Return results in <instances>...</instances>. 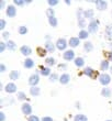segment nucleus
Listing matches in <instances>:
<instances>
[{
  "label": "nucleus",
  "mask_w": 112,
  "mask_h": 121,
  "mask_svg": "<svg viewBox=\"0 0 112 121\" xmlns=\"http://www.w3.org/2000/svg\"><path fill=\"white\" fill-rule=\"evenodd\" d=\"M32 111V108H31V106L29 104H23L22 105V112L24 115H30Z\"/></svg>",
  "instance_id": "obj_7"
},
{
  "label": "nucleus",
  "mask_w": 112,
  "mask_h": 121,
  "mask_svg": "<svg viewBox=\"0 0 112 121\" xmlns=\"http://www.w3.org/2000/svg\"><path fill=\"white\" fill-rule=\"evenodd\" d=\"M38 80H40L38 75L34 74V75H32V76L29 78V84L30 85H32V87H34V86H36V84L38 83Z\"/></svg>",
  "instance_id": "obj_4"
},
{
  "label": "nucleus",
  "mask_w": 112,
  "mask_h": 121,
  "mask_svg": "<svg viewBox=\"0 0 112 121\" xmlns=\"http://www.w3.org/2000/svg\"><path fill=\"white\" fill-rule=\"evenodd\" d=\"M19 76H20V73L18 72V70H12V72L10 73V78L13 79V80H17L18 78H19Z\"/></svg>",
  "instance_id": "obj_16"
},
{
  "label": "nucleus",
  "mask_w": 112,
  "mask_h": 121,
  "mask_svg": "<svg viewBox=\"0 0 112 121\" xmlns=\"http://www.w3.org/2000/svg\"><path fill=\"white\" fill-rule=\"evenodd\" d=\"M109 56H110V60H112V52H111V53H109Z\"/></svg>",
  "instance_id": "obj_46"
},
{
  "label": "nucleus",
  "mask_w": 112,
  "mask_h": 121,
  "mask_svg": "<svg viewBox=\"0 0 112 121\" xmlns=\"http://www.w3.org/2000/svg\"><path fill=\"white\" fill-rule=\"evenodd\" d=\"M48 22H50V24H51L52 26H57V20H56V18H55V17L48 18Z\"/></svg>",
  "instance_id": "obj_22"
},
{
  "label": "nucleus",
  "mask_w": 112,
  "mask_h": 121,
  "mask_svg": "<svg viewBox=\"0 0 112 121\" xmlns=\"http://www.w3.org/2000/svg\"><path fill=\"white\" fill-rule=\"evenodd\" d=\"M108 67H109V62H108V60H103L102 63H101V69L107 70L108 69Z\"/></svg>",
  "instance_id": "obj_25"
},
{
  "label": "nucleus",
  "mask_w": 112,
  "mask_h": 121,
  "mask_svg": "<svg viewBox=\"0 0 112 121\" xmlns=\"http://www.w3.org/2000/svg\"><path fill=\"white\" fill-rule=\"evenodd\" d=\"M4 6V1H0V9H2Z\"/></svg>",
  "instance_id": "obj_45"
},
{
  "label": "nucleus",
  "mask_w": 112,
  "mask_h": 121,
  "mask_svg": "<svg viewBox=\"0 0 112 121\" xmlns=\"http://www.w3.org/2000/svg\"><path fill=\"white\" fill-rule=\"evenodd\" d=\"M14 3H16L17 6H23L24 4V2L21 1V0H14Z\"/></svg>",
  "instance_id": "obj_38"
},
{
  "label": "nucleus",
  "mask_w": 112,
  "mask_h": 121,
  "mask_svg": "<svg viewBox=\"0 0 112 121\" xmlns=\"http://www.w3.org/2000/svg\"><path fill=\"white\" fill-rule=\"evenodd\" d=\"M101 94H102V96H104V97H110V95H111V90H110L109 88H103L102 91H101Z\"/></svg>",
  "instance_id": "obj_23"
},
{
  "label": "nucleus",
  "mask_w": 112,
  "mask_h": 121,
  "mask_svg": "<svg viewBox=\"0 0 112 121\" xmlns=\"http://www.w3.org/2000/svg\"><path fill=\"white\" fill-rule=\"evenodd\" d=\"M57 79V75L56 74H53V75H51V82H55V80Z\"/></svg>",
  "instance_id": "obj_39"
},
{
  "label": "nucleus",
  "mask_w": 112,
  "mask_h": 121,
  "mask_svg": "<svg viewBox=\"0 0 112 121\" xmlns=\"http://www.w3.org/2000/svg\"><path fill=\"white\" fill-rule=\"evenodd\" d=\"M99 80H100V83L102 84V85H108V84L110 83V76L108 75V74H102V75H100V77H99Z\"/></svg>",
  "instance_id": "obj_3"
},
{
  "label": "nucleus",
  "mask_w": 112,
  "mask_h": 121,
  "mask_svg": "<svg viewBox=\"0 0 112 121\" xmlns=\"http://www.w3.org/2000/svg\"><path fill=\"white\" fill-rule=\"evenodd\" d=\"M96 4H97V7H98V9L99 10L107 9V2H104V1H97Z\"/></svg>",
  "instance_id": "obj_14"
},
{
  "label": "nucleus",
  "mask_w": 112,
  "mask_h": 121,
  "mask_svg": "<svg viewBox=\"0 0 112 121\" xmlns=\"http://www.w3.org/2000/svg\"><path fill=\"white\" fill-rule=\"evenodd\" d=\"M0 121H4V113L0 112Z\"/></svg>",
  "instance_id": "obj_42"
},
{
  "label": "nucleus",
  "mask_w": 112,
  "mask_h": 121,
  "mask_svg": "<svg viewBox=\"0 0 112 121\" xmlns=\"http://www.w3.org/2000/svg\"><path fill=\"white\" fill-rule=\"evenodd\" d=\"M83 48H85V51L90 52V51H92L93 46H92V44H91L90 42H86V43H85V45H83Z\"/></svg>",
  "instance_id": "obj_20"
},
{
  "label": "nucleus",
  "mask_w": 112,
  "mask_h": 121,
  "mask_svg": "<svg viewBox=\"0 0 112 121\" xmlns=\"http://www.w3.org/2000/svg\"><path fill=\"white\" fill-rule=\"evenodd\" d=\"M74 56H75V53L71 50H69V51H66L64 53V58L66 60H73L74 58Z\"/></svg>",
  "instance_id": "obj_8"
},
{
  "label": "nucleus",
  "mask_w": 112,
  "mask_h": 121,
  "mask_svg": "<svg viewBox=\"0 0 112 121\" xmlns=\"http://www.w3.org/2000/svg\"><path fill=\"white\" fill-rule=\"evenodd\" d=\"M88 38V32L87 31H80L79 32V39H87Z\"/></svg>",
  "instance_id": "obj_28"
},
{
  "label": "nucleus",
  "mask_w": 112,
  "mask_h": 121,
  "mask_svg": "<svg viewBox=\"0 0 112 121\" xmlns=\"http://www.w3.org/2000/svg\"><path fill=\"white\" fill-rule=\"evenodd\" d=\"M42 75H44V76H47V75H50V73H51V70H50V68H46V67H43L41 70Z\"/></svg>",
  "instance_id": "obj_27"
},
{
  "label": "nucleus",
  "mask_w": 112,
  "mask_h": 121,
  "mask_svg": "<svg viewBox=\"0 0 112 121\" xmlns=\"http://www.w3.org/2000/svg\"><path fill=\"white\" fill-rule=\"evenodd\" d=\"M29 121H40V120H38V118L36 116H31L29 118Z\"/></svg>",
  "instance_id": "obj_37"
},
{
  "label": "nucleus",
  "mask_w": 112,
  "mask_h": 121,
  "mask_svg": "<svg viewBox=\"0 0 112 121\" xmlns=\"http://www.w3.org/2000/svg\"><path fill=\"white\" fill-rule=\"evenodd\" d=\"M33 66H34V62H33L31 58H26V60H24V67H26V68H32Z\"/></svg>",
  "instance_id": "obj_13"
},
{
  "label": "nucleus",
  "mask_w": 112,
  "mask_h": 121,
  "mask_svg": "<svg viewBox=\"0 0 112 121\" xmlns=\"http://www.w3.org/2000/svg\"><path fill=\"white\" fill-rule=\"evenodd\" d=\"M37 53H38V55L40 56H44L46 53H45V50L44 48H37Z\"/></svg>",
  "instance_id": "obj_32"
},
{
  "label": "nucleus",
  "mask_w": 112,
  "mask_h": 121,
  "mask_svg": "<svg viewBox=\"0 0 112 121\" xmlns=\"http://www.w3.org/2000/svg\"><path fill=\"white\" fill-rule=\"evenodd\" d=\"M7 48H9V50H14V48H16V44H14V42L8 41V43H7Z\"/></svg>",
  "instance_id": "obj_26"
},
{
  "label": "nucleus",
  "mask_w": 112,
  "mask_h": 121,
  "mask_svg": "<svg viewBox=\"0 0 112 121\" xmlns=\"http://www.w3.org/2000/svg\"><path fill=\"white\" fill-rule=\"evenodd\" d=\"M17 90V86L14 85V84L10 83V84H7L6 86V91L8 92V94H12V92H16Z\"/></svg>",
  "instance_id": "obj_5"
},
{
  "label": "nucleus",
  "mask_w": 112,
  "mask_h": 121,
  "mask_svg": "<svg viewBox=\"0 0 112 121\" xmlns=\"http://www.w3.org/2000/svg\"><path fill=\"white\" fill-rule=\"evenodd\" d=\"M4 48H6V44H4V43H0V52H1V53L4 51Z\"/></svg>",
  "instance_id": "obj_40"
},
{
  "label": "nucleus",
  "mask_w": 112,
  "mask_h": 121,
  "mask_svg": "<svg viewBox=\"0 0 112 121\" xmlns=\"http://www.w3.org/2000/svg\"><path fill=\"white\" fill-rule=\"evenodd\" d=\"M26 97H25V94L24 92H18V99L19 100H24Z\"/></svg>",
  "instance_id": "obj_31"
},
{
  "label": "nucleus",
  "mask_w": 112,
  "mask_h": 121,
  "mask_svg": "<svg viewBox=\"0 0 112 121\" xmlns=\"http://www.w3.org/2000/svg\"><path fill=\"white\" fill-rule=\"evenodd\" d=\"M16 13H17L16 8H14L13 6H9L8 8H7V16H8V17L12 18V17L16 16Z\"/></svg>",
  "instance_id": "obj_6"
},
{
  "label": "nucleus",
  "mask_w": 112,
  "mask_h": 121,
  "mask_svg": "<svg viewBox=\"0 0 112 121\" xmlns=\"http://www.w3.org/2000/svg\"><path fill=\"white\" fill-rule=\"evenodd\" d=\"M79 40L80 39H77V38H71L69 40V45H71V48H76L77 45L79 44Z\"/></svg>",
  "instance_id": "obj_12"
},
{
  "label": "nucleus",
  "mask_w": 112,
  "mask_h": 121,
  "mask_svg": "<svg viewBox=\"0 0 112 121\" xmlns=\"http://www.w3.org/2000/svg\"><path fill=\"white\" fill-rule=\"evenodd\" d=\"M107 121H112V120H107Z\"/></svg>",
  "instance_id": "obj_47"
},
{
  "label": "nucleus",
  "mask_w": 112,
  "mask_h": 121,
  "mask_svg": "<svg viewBox=\"0 0 112 121\" xmlns=\"http://www.w3.org/2000/svg\"><path fill=\"white\" fill-rule=\"evenodd\" d=\"M69 79H71V77H69L68 74H63L61 76V78H59V82H61L62 84H67L68 82H69Z\"/></svg>",
  "instance_id": "obj_9"
},
{
  "label": "nucleus",
  "mask_w": 112,
  "mask_h": 121,
  "mask_svg": "<svg viewBox=\"0 0 112 121\" xmlns=\"http://www.w3.org/2000/svg\"><path fill=\"white\" fill-rule=\"evenodd\" d=\"M98 26H99V22L98 21H91L90 24L88 26V30L91 33H96L97 30H98Z\"/></svg>",
  "instance_id": "obj_2"
},
{
  "label": "nucleus",
  "mask_w": 112,
  "mask_h": 121,
  "mask_svg": "<svg viewBox=\"0 0 112 121\" xmlns=\"http://www.w3.org/2000/svg\"><path fill=\"white\" fill-rule=\"evenodd\" d=\"M56 46H57L58 50H65L66 46H67V43H66V40L65 39H58L57 42H56Z\"/></svg>",
  "instance_id": "obj_1"
},
{
  "label": "nucleus",
  "mask_w": 112,
  "mask_h": 121,
  "mask_svg": "<svg viewBox=\"0 0 112 121\" xmlns=\"http://www.w3.org/2000/svg\"><path fill=\"white\" fill-rule=\"evenodd\" d=\"M87 120H88L87 117L83 115H77L74 119V121H87Z\"/></svg>",
  "instance_id": "obj_19"
},
{
  "label": "nucleus",
  "mask_w": 112,
  "mask_h": 121,
  "mask_svg": "<svg viewBox=\"0 0 112 121\" xmlns=\"http://www.w3.org/2000/svg\"><path fill=\"white\" fill-rule=\"evenodd\" d=\"M9 33H8V32H4V33H3V35H2V36H3V38H4V39H8V38H9Z\"/></svg>",
  "instance_id": "obj_44"
},
{
  "label": "nucleus",
  "mask_w": 112,
  "mask_h": 121,
  "mask_svg": "<svg viewBox=\"0 0 112 121\" xmlns=\"http://www.w3.org/2000/svg\"><path fill=\"white\" fill-rule=\"evenodd\" d=\"M48 3H50V6H56V4L58 3V1L57 0H50Z\"/></svg>",
  "instance_id": "obj_36"
},
{
  "label": "nucleus",
  "mask_w": 112,
  "mask_h": 121,
  "mask_svg": "<svg viewBox=\"0 0 112 121\" xmlns=\"http://www.w3.org/2000/svg\"><path fill=\"white\" fill-rule=\"evenodd\" d=\"M46 64H47V65H54V64H55V60L53 57L46 58Z\"/></svg>",
  "instance_id": "obj_29"
},
{
  "label": "nucleus",
  "mask_w": 112,
  "mask_h": 121,
  "mask_svg": "<svg viewBox=\"0 0 112 121\" xmlns=\"http://www.w3.org/2000/svg\"><path fill=\"white\" fill-rule=\"evenodd\" d=\"M78 24H79L80 28H83V26H86V22H85V19L78 20Z\"/></svg>",
  "instance_id": "obj_34"
},
{
  "label": "nucleus",
  "mask_w": 112,
  "mask_h": 121,
  "mask_svg": "<svg viewBox=\"0 0 112 121\" xmlns=\"http://www.w3.org/2000/svg\"><path fill=\"white\" fill-rule=\"evenodd\" d=\"M20 51H21V53H22L23 55H25V56H28V55L31 54V48H30L29 46H25V45H24V46H22Z\"/></svg>",
  "instance_id": "obj_11"
},
{
  "label": "nucleus",
  "mask_w": 112,
  "mask_h": 121,
  "mask_svg": "<svg viewBox=\"0 0 112 121\" xmlns=\"http://www.w3.org/2000/svg\"><path fill=\"white\" fill-rule=\"evenodd\" d=\"M45 48H46V50H47L48 52H51V53H53L55 50V46L53 43H51V42H47L46 44H45Z\"/></svg>",
  "instance_id": "obj_17"
},
{
  "label": "nucleus",
  "mask_w": 112,
  "mask_h": 121,
  "mask_svg": "<svg viewBox=\"0 0 112 121\" xmlns=\"http://www.w3.org/2000/svg\"><path fill=\"white\" fill-rule=\"evenodd\" d=\"M42 121H53V119L50 118V117H44V118L42 119Z\"/></svg>",
  "instance_id": "obj_41"
},
{
  "label": "nucleus",
  "mask_w": 112,
  "mask_h": 121,
  "mask_svg": "<svg viewBox=\"0 0 112 121\" xmlns=\"http://www.w3.org/2000/svg\"><path fill=\"white\" fill-rule=\"evenodd\" d=\"M83 18H86V19H92L93 18V10H86L85 12H83Z\"/></svg>",
  "instance_id": "obj_10"
},
{
  "label": "nucleus",
  "mask_w": 112,
  "mask_h": 121,
  "mask_svg": "<svg viewBox=\"0 0 112 121\" xmlns=\"http://www.w3.org/2000/svg\"><path fill=\"white\" fill-rule=\"evenodd\" d=\"M75 64H76V66L81 67V66H83L85 62H83V60L81 57H78V58H76V60H75Z\"/></svg>",
  "instance_id": "obj_21"
},
{
  "label": "nucleus",
  "mask_w": 112,
  "mask_h": 121,
  "mask_svg": "<svg viewBox=\"0 0 112 121\" xmlns=\"http://www.w3.org/2000/svg\"><path fill=\"white\" fill-rule=\"evenodd\" d=\"M30 92H31V95L32 96H37L38 94H40V88L36 87V86H34V87H32V88L30 89Z\"/></svg>",
  "instance_id": "obj_18"
},
{
  "label": "nucleus",
  "mask_w": 112,
  "mask_h": 121,
  "mask_svg": "<svg viewBox=\"0 0 112 121\" xmlns=\"http://www.w3.org/2000/svg\"><path fill=\"white\" fill-rule=\"evenodd\" d=\"M46 14L48 16V18L54 17V10H53V9H47V11H46Z\"/></svg>",
  "instance_id": "obj_33"
},
{
  "label": "nucleus",
  "mask_w": 112,
  "mask_h": 121,
  "mask_svg": "<svg viewBox=\"0 0 112 121\" xmlns=\"http://www.w3.org/2000/svg\"><path fill=\"white\" fill-rule=\"evenodd\" d=\"M4 26H6V22H4V20L3 19H1L0 20V29L1 30L4 29Z\"/></svg>",
  "instance_id": "obj_35"
},
{
  "label": "nucleus",
  "mask_w": 112,
  "mask_h": 121,
  "mask_svg": "<svg viewBox=\"0 0 112 121\" xmlns=\"http://www.w3.org/2000/svg\"><path fill=\"white\" fill-rule=\"evenodd\" d=\"M106 36H107V39L112 40V26H107V29H106Z\"/></svg>",
  "instance_id": "obj_15"
},
{
  "label": "nucleus",
  "mask_w": 112,
  "mask_h": 121,
  "mask_svg": "<svg viewBox=\"0 0 112 121\" xmlns=\"http://www.w3.org/2000/svg\"><path fill=\"white\" fill-rule=\"evenodd\" d=\"M19 32H20V34H26V32H28L26 26H20Z\"/></svg>",
  "instance_id": "obj_30"
},
{
  "label": "nucleus",
  "mask_w": 112,
  "mask_h": 121,
  "mask_svg": "<svg viewBox=\"0 0 112 121\" xmlns=\"http://www.w3.org/2000/svg\"><path fill=\"white\" fill-rule=\"evenodd\" d=\"M4 70H6L4 65H3V64H0V72H4Z\"/></svg>",
  "instance_id": "obj_43"
},
{
  "label": "nucleus",
  "mask_w": 112,
  "mask_h": 121,
  "mask_svg": "<svg viewBox=\"0 0 112 121\" xmlns=\"http://www.w3.org/2000/svg\"><path fill=\"white\" fill-rule=\"evenodd\" d=\"M83 73L86 74V75H88V76H90V77H93V70L90 68V67H87L86 69L83 70Z\"/></svg>",
  "instance_id": "obj_24"
}]
</instances>
